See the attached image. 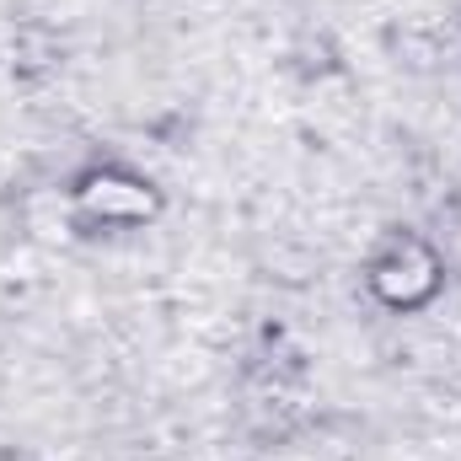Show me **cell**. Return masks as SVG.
Here are the masks:
<instances>
[{
    "instance_id": "obj_1",
    "label": "cell",
    "mask_w": 461,
    "mask_h": 461,
    "mask_svg": "<svg viewBox=\"0 0 461 461\" xmlns=\"http://www.w3.org/2000/svg\"><path fill=\"white\" fill-rule=\"evenodd\" d=\"M370 290H375L386 306L413 312V306H424V301L440 290V258H435L424 241L402 236V241H392V247L370 263Z\"/></svg>"
},
{
    "instance_id": "obj_2",
    "label": "cell",
    "mask_w": 461,
    "mask_h": 461,
    "mask_svg": "<svg viewBox=\"0 0 461 461\" xmlns=\"http://www.w3.org/2000/svg\"><path fill=\"white\" fill-rule=\"evenodd\" d=\"M76 215L92 221V226H145L156 215V194L145 177L134 172H118V167H103L92 177H81L76 188Z\"/></svg>"
}]
</instances>
